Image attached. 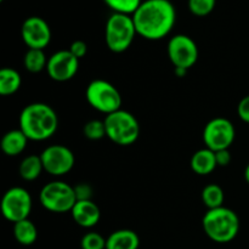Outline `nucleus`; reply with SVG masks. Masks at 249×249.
Returning <instances> with one entry per match:
<instances>
[{"instance_id": "nucleus-27", "label": "nucleus", "mask_w": 249, "mask_h": 249, "mask_svg": "<svg viewBox=\"0 0 249 249\" xmlns=\"http://www.w3.org/2000/svg\"><path fill=\"white\" fill-rule=\"evenodd\" d=\"M74 192L75 197H77V201H89L92 197V187L90 186L87 182H80V184L75 185Z\"/></svg>"}, {"instance_id": "nucleus-12", "label": "nucleus", "mask_w": 249, "mask_h": 249, "mask_svg": "<svg viewBox=\"0 0 249 249\" xmlns=\"http://www.w3.org/2000/svg\"><path fill=\"white\" fill-rule=\"evenodd\" d=\"M21 36L28 49L44 50L51 41V28L41 17L31 16L22 23Z\"/></svg>"}, {"instance_id": "nucleus-28", "label": "nucleus", "mask_w": 249, "mask_h": 249, "mask_svg": "<svg viewBox=\"0 0 249 249\" xmlns=\"http://www.w3.org/2000/svg\"><path fill=\"white\" fill-rule=\"evenodd\" d=\"M68 50L71 51L74 57H77L78 60L85 57L88 53V44L83 40H74L72 44H71L70 49Z\"/></svg>"}, {"instance_id": "nucleus-17", "label": "nucleus", "mask_w": 249, "mask_h": 249, "mask_svg": "<svg viewBox=\"0 0 249 249\" xmlns=\"http://www.w3.org/2000/svg\"><path fill=\"white\" fill-rule=\"evenodd\" d=\"M190 167L197 175H209L218 168L215 152L207 147L196 151L190 160Z\"/></svg>"}, {"instance_id": "nucleus-1", "label": "nucleus", "mask_w": 249, "mask_h": 249, "mask_svg": "<svg viewBox=\"0 0 249 249\" xmlns=\"http://www.w3.org/2000/svg\"><path fill=\"white\" fill-rule=\"evenodd\" d=\"M131 16L138 36L147 40L165 38L177 23V9L170 0H145Z\"/></svg>"}, {"instance_id": "nucleus-3", "label": "nucleus", "mask_w": 249, "mask_h": 249, "mask_svg": "<svg viewBox=\"0 0 249 249\" xmlns=\"http://www.w3.org/2000/svg\"><path fill=\"white\" fill-rule=\"evenodd\" d=\"M203 231L209 240L215 243H229L240 232V218L230 208L220 207L208 209L202 219Z\"/></svg>"}, {"instance_id": "nucleus-10", "label": "nucleus", "mask_w": 249, "mask_h": 249, "mask_svg": "<svg viewBox=\"0 0 249 249\" xmlns=\"http://www.w3.org/2000/svg\"><path fill=\"white\" fill-rule=\"evenodd\" d=\"M168 57L174 68H184L189 71L198 60V46L196 41L186 34H175L168 41Z\"/></svg>"}, {"instance_id": "nucleus-16", "label": "nucleus", "mask_w": 249, "mask_h": 249, "mask_svg": "<svg viewBox=\"0 0 249 249\" xmlns=\"http://www.w3.org/2000/svg\"><path fill=\"white\" fill-rule=\"evenodd\" d=\"M140 237L138 233L129 229L113 231L106 238V249H139Z\"/></svg>"}, {"instance_id": "nucleus-30", "label": "nucleus", "mask_w": 249, "mask_h": 249, "mask_svg": "<svg viewBox=\"0 0 249 249\" xmlns=\"http://www.w3.org/2000/svg\"><path fill=\"white\" fill-rule=\"evenodd\" d=\"M215 160H216V164H218V167H228V165L231 163V160H232L230 150L228 148V150L216 151Z\"/></svg>"}, {"instance_id": "nucleus-33", "label": "nucleus", "mask_w": 249, "mask_h": 249, "mask_svg": "<svg viewBox=\"0 0 249 249\" xmlns=\"http://www.w3.org/2000/svg\"><path fill=\"white\" fill-rule=\"evenodd\" d=\"M0 1H4V0H0Z\"/></svg>"}, {"instance_id": "nucleus-18", "label": "nucleus", "mask_w": 249, "mask_h": 249, "mask_svg": "<svg viewBox=\"0 0 249 249\" xmlns=\"http://www.w3.org/2000/svg\"><path fill=\"white\" fill-rule=\"evenodd\" d=\"M22 84L21 74L15 68L4 67L0 70V95L11 96L16 94Z\"/></svg>"}, {"instance_id": "nucleus-9", "label": "nucleus", "mask_w": 249, "mask_h": 249, "mask_svg": "<svg viewBox=\"0 0 249 249\" xmlns=\"http://www.w3.org/2000/svg\"><path fill=\"white\" fill-rule=\"evenodd\" d=\"M236 138V129L231 121L216 117L209 121L203 129V141L207 148L214 151L228 150Z\"/></svg>"}, {"instance_id": "nucleus-8", "label": "nucleus", "mask_w": 249, "mask_h": 249, "mask_svg": "<svg viewBox=\"0 0 249 249\" xmlns=\"http://www.w3.org/2000/svg\"><path fill=\"white\" fill-rule=\"evenodd\" d=\"M33 207L32 196L23 187H11L7 190L0 201V212L7 221L16 224L28 219Z\"/></svg>"}, {"instance_id": "nucleus-21", "label": "nucleus", "mask_w": 249, "mask_h": 249, "mask_svg": "<svg viewBox=\"0 0 249 249\" xmlns=\"http://www.w3.org/2000/svg\"><path fill=\"white\" fill-rule=\"evenodd\" d=\"M202 202L208 209H215L223 207L225 201V192L218 184H209L202 190Z\"/></svg>"}, {"instance_id": "nucleus-25", "label": "nucleus", "mask_w": 249, "mask_h": 249, "mask_svg": "<svg viewBox=\"0 0 249 249\" xmlns=\"http://www.w3.org/2000/svg\"><path fill=\"white\" fill-rule=\"evenodd\" d=\"M83 134L87 139L92 141L101 140L106 136V126H105L104 121H97V119H92L85 123L84 128H83Z\"/></svg>"}, {"instance_id": "nucleus-2", "label": "nucleus", "mask_w": 249, "mask_h": 249, "mask_svg": "<svg viewBox=\"0 0 249 249\" xmlns=\"http://www.w3.org/2000/svg\"><path fill=\"white\" fill-rule=\"evenodd\" d=\"M18 123V129H21L28 140L45 141L57 130L58 116L50 105L34 102L22 109Z\"/></svg>"}, {"instance_id": "nucleus-13", "label": "nucleus", "mask_w": 249, "mask_h": 249, "mask_svg": "<svg viewBox=\"0 0 249 249\" xmlns=\"http://www.w3.org/2000/svg\"><path fill=\"white\" fill-rule=\"evenodd\" d=\"M79 70V60L68 50H60L49 57L46 72L55 82H67L75 77Z\"/></svg>"}, {"instance_id": "nucleus-22", "label": "nucleus", "mask_w": 249, "mask_h": 249, "mask_svg": "<svg viewBox=\"0 0 249 249\" xmlns=\"http://www.w3.org/2000/svg\"><path fill=\"white\" fill-rule=\"evenodd\" d=\"M49 58H46L44 50L38 49H28L23 58V65L28 72L39 73L46 70Z\"/></svg>"}, {"instance_id": "nucleus-7", "label": "nucleus", "mask_w": 249, "mask_h": 249, "mask_svg": "<svg viewBox=\"0 0 249 249\" xmlns=\"http://www.w3.org/2000/svg\"><path fill=\"white\" fill-rule=\"evenodd\" d=\"M39 199L41 206L53 213H67L77 203L74 187L61 180L44 185L39 194Z\"/></svg>"}, {"instance_id": "nucleus-19", "label": "nucleus", "mask_w": 249, "mask_h": 249, "mask_svg": "<svg viewBox=\"0 0 249 249\" xmlns=\"http://www.w3.org/2000/svg\"><path fill=\"white\" fill-rule=\"evenodd\" d=\"M44 172L40 155H29L21 160L18 167V174L24 181H34Z\"/></svg>"}, {"instance_id": "nucleus-4", "label": "nucleus", "mask_w": 249, "mask_h": 249, "mask_svg": "<svg viewBox=\"0 0 249 249\" xmlns=\"http://www.w3.org/2000/svg\"><path fill=\"white\" fill-rule=\"evenodd\" d=\"M138 36L131 15L113 12L107 18L105 27V41L112 53H122L128 50Z\"/></svg>"}, {"instance_id": "nucleus-11", "label": "nucleus", "mask_w": 249, "mask_h": 249, "mask_svg": "<svg viewBox=\"0 0 249 249\" xmlns=\"http://www.w3.org/2000/svg\"><path fill=\"white\" fill-rule=\"evenodd\" d=\"M44 172L53 177H63L73 169L75 163L74 155L63 145L48 146L40 153Z\"/></svg>"}, {"instance_id": "nucleus-26", "label": "nucleus", "mask_w": 249, "mask_h": 249, "mask_svg": "<svg viewBox=\"0 0 249 249\" xmlns=\"http://www.w3.org/2000/svg\"><path fill=\"white\" fill-rule=\"evenodd\" d=\"M82 249H106V238L99 232H88L80 241Z\"/></svg>"}, {"instance_id": "nucleus-20", "label": "nucleus", "mask_w": 249, "mask_h": 249, "mask_svg": "<svg viewBox=\"0 0 249 249\" xmlns=\"http://www.w3.org/2000/svg\"><path fill=\"white\" fill-rule=\"evenodd\" d=\"M14 237L22 246H32L38 238V229L29 219L14 224Z\"/></svg>"}, {"instance_id": "nucleus-15", "label": "nucleus", "mask_w": 249, "mask_h": 249, "mask_svg": "<svg viewBox=\"0 0 249 249\" xmlns=\"http://www.w3.org/2000/svg\"><path fill=\"white\" fill-rule=\"evenodd\" d=\"M28 138L21 131V129H14L2 135L0 140V148L2 153L9 157H16L26 150Z\"/></svg>"}, {"instance_id": "nucleus-31", "label": "nucleus", "mask_w": 249, "mask_h": 249, "mask_svg": "<svg viewBox=\"0 0 249 249\" xmlns=\"http://www.w3.org/2000/svg\"><path fill=\"white\" fill-rule=\"evenodd\" d=\"M174 73L179 78H182V77H185V75H186L187 70H184V68H174Z\"/></svg>"}, {"instance_id": "nucleus-23", "label": "nucleus", "mask_w": 249, "mask_h": 249, "mask_svg": "<svg viewBox=\"0 0 249 249\" xmlns=\"http://www.w3.org/2000/svg\"><path fill=\"white\" fill-rule=\"evenodd\" d=\"M104 1L113 12L133 15L139 9L142 0H104Z\"/></svg>"}, {"instance_id": "nucleus-6", "label": "nucleus", "mask_w": 249, "mask_h": 249, "mask_svg": "<svg viewBox=\"0 0 249 249\" xmlns=\"http://www.w3.org/2000/svg\"><path fill=\"white\" fill-rule=\"evenodd\" d=\"M85 97L90 106L101 113L111 114L122 109V95L119 90L105 79H95L89 83Z\"/></svg>"}, {"instance_id": "nucleus-14", "label": "nucleus", "mask_w": 249, "mask_h": 249, "mask_svg": "<svg viewBox=\"0 0 249 249\" xmlns=\"http://www.w3.org/2000/svg\"><path fill=\"white\" fill-rule=\"evenodd\" d=\"M71 214H72L74 223L84 229L94 228L101 219V211L92 199L77 201V203L71 211Z\"/></svg>"}, {"instance_id": "nucleus-24", "label": "nucleus", "mask_w": 249, "mask_h": 249, "mask_svg": "<svg viewBox=\"0 0 249 249\" xmlns=\"http://www.w3.org/2000/svg\"><path fill=\"white\" fill-rule=\"evenodd\" d=\"M216 0H187L190 12L197 17H206L214 11Z\"/></svg>"}, {"instance_id": "nucleus-29", "label": "nucleus", "mask_w": 249, "mask_h": 249, "mask_svg": "<svg viewBox=\"0 0 249 249\" xmlns=\"http://www.w3.org/2000/svg\"><path fill=\"white\" fill-rule=\"evenodd\" d=\"M237 114L241 121L249 124V95L241 99V101L238 102Z\"/></svg>"}, {"instance_id": "nucleus-32", "label": "nucleus", "mask_w": 249, "mask_h": 249, "mask_svg": "<svg viewBox=\"0 0 249 249\" xmlns=\"http://www.w3.org/2000/svg\"><path fill=\"white\" fill-rule=\"evenodd\" d=\"M245 179H246V181H247V184L249 185V163L245 169Z\"/></svg>"}, {"instance_id": "nucleus-5", "label": "nucleus", "mask_w": 249, "mask_h": 249, "mask_svg": "<svg viewBox=\"0 0 249 249\" xmlns=\"http://www.w3.org/2000/svg\"><path fill=\"white\" fill-rule=\"evenodd\" d=\"M106 136L119 146H130L140 135V124L133 113L124 109L107 114L104 119Z\"/></svg>"}]
</instances>
